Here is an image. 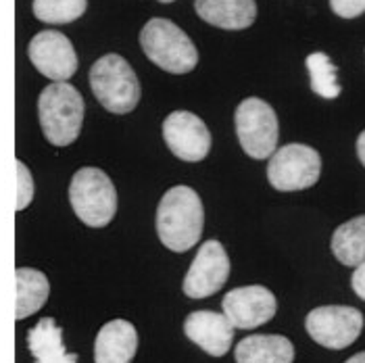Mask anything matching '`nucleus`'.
<instances>
[{
    "label": "nucleus",
    "mask_w": 365,
    "mask_h": 363,
    "mask_svg": "<svg viewBox=\"0 0 365 363\" xmlns=\"http://www.w3.org/2000/svg\"><path fill=\"white\" fill-rule=\"evenodd\" d=\"M205 209L190 186H173L157 207V236L173 252L190 251L202 236Z\"/></svg>",
    "instance_id": "obj_1"
},
{
    "label": "nucleus",
    "mask_w": 365,
    "mask_h": 363,
    "mask_svg": "<svg viewBox=\"0 0 365 363\" xmlns=\"http://www.w3.org/2000/svg\"><path fill=\"white\" fill-rule=\"evenodd\" d=\"M84 96L69 82L48 84L38 98V121L53 146L73 144L84 126Z\"/></svg>",
    "instance_id": "obj_2"
},
{
    "label": "nucleus",
    "mask_w": 365,
    "mask_h": 363,
    "mask_svg": "<svg viewBox=\"0 0 365 363\" xmlns=\"http://www.w3.org/2000/svg\"><path fill=\"white\" fill-rule=\"evenodd\" d=\"M90 88L96 101L115 115H128L140 103V82L132 65L119 55H105L90 67Z\"/></svg>",
    "instance_id": "obj_3"
},
{
    "label": "nucleus",
    "mask_w": 365,
    "mask_h": 363,
    "mask_svg": "<svg viewBox=\"0 0 365 363\" xmlns=\"http://www.w3.org/2000/svg\"><path fill=\"white\" fill-rule=\"evenodd\" d=\"M140 46L157 67L168 73H188L197 67L198 51L188 34L173 21L155 17L140 29Z\"/></svg>",
    "instance_id": "obj_4"
},
{
    "label": "nucleus",
    "mask_w": 365,
    "mask_h": 363,
    "mask_svg": "<svg viewBox=\"0 0 365 363\" xmlns=\"http://www.w3.org/2000/svg\"><path fill=\"white\" fill-rule=\"evenodd\" d=\"M69 203L82 224L105 227L117 213V190L103 169L82 168L69 182Z\"/></svg>",
    "instance_id": "obj_5"
},
{
    "label": "nucleus",
    "mask_w": 365,
    "mask_h": 363,
    "mask_svg": "<svg viewBox=\"0 0 365 363\" xmlns=\"http://www.w3.org/2000/svg\"><path fill=\"white\" fill-rule=\"evenodd\" d=\"M234 126H236V136L242 150L251 159L261 161L276 153L278 136H280L278 115L265 101L257 96L245 98L236 107Z\"/></svg>",
    "instance_id": "obj_6"
},
{
    "label": "nucleus",
    "mask_w": 365,
    "mask_h": 363,
    "mask_svg": "<svg viewBox=\"0 0 365 363\" xmlns=\"http://www.w3.org/2000/svg\"><path fill=\"white\" fill-rule=\"evenodd\" d=\"M322 173V157L307 144H286L276 148L267 163V180L280 193L311 188Z\"/></svg>",
    "instance_id": "obj_7"
},
{
    "label": "nucleus",
    "mask_w": 365,
    "mask_h": 363,
    "mask_svg": "<svg viewBox=\"0 0 365 363\" xmlns=\"http://www.w3.org/2000/svg\"><path fill=\"white\" fill-rule=\"evenodd\" d=\"M307 334L322 347L342 351L351 347L364 330V313L349 305H326L307 313Z\"/></svg>",
    "instance_id": "obj_8"
},
{
    "label": "nucleus",
    "mask_w": 365,
    "mask_h": 363,
    "mask_svg": "<svg viewBox=\"0 0 365 363\" xmlns=\"http://www.w3.org/2000/svg\"><path fill=\"white\" fill-rule=\"evenodd\" d=\"M28 56L31 65L48 80L53 82H67L76 76L80 61L78 53L71 44V40L56 31V29H44L38 31L28 46Z\"/></svg>",
    "instance_id": "obj_9"
},
{
    "label": "nucleus",
    "mask_w": 365,
    "mask_h": 363,
    "mask_svg": "<svg viewBox=\"0 0 365 363\" xmlns=\"http://www.w3.org/2000/svg\"><path fill=\"white\" fill-rule=\"evenodd\" d=\"M230 278V259L224 245L220 240H207L200 245L195 255L184 282L182 290L188 299H207L224 288Z\"/></svg>",
    "instance_id": "obj_10"
},
{
    "label": "nucleus",
    "mask_w": 365,
    "mask_h": 363,
    "mask_svg": "<svg viewBox=\"0 0 365 363\" xmlns=\"http://www.w3.org/2000/svg\"><path fill=\"white\" fill-rule=\"evenodd\" d=\"M222 309L236 330H255L276 315L278 301L269 288L253 284L232 288L222 301Z\"/></svg>",
    "instance_id": "obj_11"
},
{
    "label": "nucleus",
    "mask_w": 365,
    "mask_h": 363,
    "mask_svg": "<svg viewBox=\"0 0 365 363\" xmlns=\"http://www.w3.org/2000/svg\"><path fill=\"white\" fill-rule=\"evenodd\" d=\"M163 140L169 150L186 163L202 161L211 150V132L207 123L190 111L169 113L163 121Z\"/></svg>",
    "instance_id": "obj_12"
},
{
    "label": "nucleus",
    "mask_w": 365,
    "mask_h": 363,
    "mask_svg": "<svg viewBox=\"0 0 365 363\" xmlns=\"http://www.w3.org/2000/svg\"><path fill=\"white\" fill-rule=\"evenodd\" d=\"M236 328L230 324L224 313L211 309H198L188 313L184 319V334L188 336L198 349L211 357H224L232 349Z\"/></svg>",
    "instance_id": "obj_13"
},
{
    "label": "nucleus",
    "mask_w": 365,
    "mask_h": 363,
    "mask_svg": "<svg viewBox=\"0 0 365 363\" xmlns=\"http://www.w3.org/2000/svg\"><path fill=\"white\" fill-rule=\"evenodd\" d=\"M138 351V332L125 319L107 322L94 340V363H132Z\"/></svg>",
    "instance_id": "obj_14"
},
{
    "label": "nucleus",
    "mask_w": 365,
    "mask_h": 363,
    "mask_svg": "<svg viewBox=\"0 0 365 363\" xmlns=\"http://www.w3.org/2000/svg\"><path fill=\"white\" fill-rule=\"evenodd\" d=\"M197 15L222 29H247L257 19V2L255 0H195Z\"/></svg>",
    "instance_id": "obj_15"
},
{
    "label": "nucleus",
    "mask_w": 365,
    "mask_h": 363,
    "mask_svg": "<svg viewBox=\"0 0 365 363\" xmlns=\"http://www.w3.org/2000/svg\"><path fill=\"white\" fill-rule=\"evenodd\" d=\"M236 363H292L294 347L280 334H253L242 338L234 349Z\"/></svg>",
    "instance_id": "obj_16"
},
{
    "label": "nucleus",
    "mask_w": 365,
    "mask_h": 363,
    "mask_svg": "<svg viewBox=\"0 0 365 363\" xmlns=\"http://www.w3.org/2000/svg\"><path fill=\"white\" fill-rule=\"evenodd\" d=\"M28 349L36 363H78L76 353H67L63 328L53 317H42L28 332Z\"/></svg>",
    "instance_id": "obj_17"
},
{
    "label": "nucleus",
    "mask_w": 365,
    "mask_h": 363,
    "mask_svg": "<svg viewBox=\"0 0 365 363\" xmlns=\"http://www.w3.org/2000/svg\"><path fill=\"white\" fill-rule=\"evenodd\" d=\"M17 282V303H15V319H28L36 315L46 305L51 297V282L44 272L36 267H17L15 272Z\"/></svg>",
    "instance_id": "obj_18"
},
{
    "label": "nucleus",
    "mask_w": 365,
    "mask_h": 363,
    "mask_svg": "<svg viewBox=\"0 0 365 363\" xmlns=\"http://www.w3.org/2000/svg\"><path fill=\"white\" fill-rule=\"evenodd\" d=\"M330 247L334 257L346 267H357L365 263V215L338 225Z\"/></svg>",
    "instance_id": "obj_19"
},
{
    "label": "nucleus",
    "mask_w": 365,
    "mask_h": 363,
    "mask_svg": "<svg viewBox=\"0 0 365 363\" xmlns=\"http://www.w3.org/2000/svg\"><path fill=\"white\" fill-rule=\"evenodd\" d=\"M307 71H309L311 90L322 96V98H336L338 94L342 92V88L336 80V65L330 61V56L326 53H311L305 58Z\"/></svg>",
    "instance_id": "obj_20"
},
{
    "label": "nucleus",
    "mask_w": 365,
    "mask_h": 363,
    "mask_svg": "<svg viewBox=\"0 0 365 363\" xmlns=\"http://www.w3.org/2000/svg\"><path fill=\"white\" fill-rule=\"evenodd\" d=\"M88 9V0H34V17L42 24L65 26L80 19Z\"/></svg>",
    "instance_id": "obj_21"
},
{
    "label": "nucleus",
    "mask_w": 365,
    "mask_h": 363,
    "mask_svg": "<svg viewBox=\"0 0 365 363\" xmlns=\"http://www.w3.org/2000/svg\"><path fill=\"white\" fill-rule=\"evenodd\" d=\"M15 168H17V205H15V209L21 213L28 209L36 196V182H34L29 168L21 159L15 161Z\"/></svg>",
    "instance_id": "obj_22"
},
{
    "label": "nucleus",
    "mask_w": 365,
    "mask_h": 363,
    "mask_svg": "<svg viewBox=\"0 0 365 363\" xmlns=\"http://www.w3.org/2000/svg\"><path fill=\"white\" fill-rule=\"evenodd\" d=\"M330 9L342 19H355L365 13V0H330Z\"/></svg>",
    "instance_id": "obj_23"
},
{
    "label": "nucleus",
    "mask_w": 365,
    "mask_h": 363,
    "mask_svg": "<svg viewBox=\"0 0 365 363\" xmlns=\"http://www.w3.org/2000/svg\"><path fill=\"white\" fill-rule=\"evenodd\" d=\"M351 286H353L355 295H357L361 301H365V263L355 267V272H353V276H351Z\"/></svg>",
    "instance_id": "obj_24"
},
{
    "label": "nucleus",
    "mask_w": 365,
    "mask_h": 363,
    "mask_svg": "<svg viewBox=\"0 0 365 363\" xmlns=\"http://www.w3.org/2000/svg\"><path fill=\"white\" fill-rule=\"evenodd\" d=\"M357 157H359V161L364 163L365 168V130L359 134V138H357Z\"/></svg>",
    "instance_id": "obj_25"
},
{
    "label": "nucleus",
    "mask_w": 365,
    "mask_h": 363,
    "mask_svg": "<svg viewBox=\"0 0 365 363\" xmlns=\"http://www.w3.org/2000/svg\"><path fill=\"white\" fill-rule=\"evenodd\" d=\"M344 363H365V351L361 353H357V355H353L351 359H346Z\"/></svg>",
    "instance_id": "obj_26"
},
{
    "label": "nucleus",
    "mask_w": 365,
    "mask_h": 363,
    "mask_svg": "<svg viewBox=\"0 0 365 363\" xmlns=\"http://www.w3.org/2000/svg\"><path fill=\"white\" fill-rule=\"evenodd\" d=\"M159 2H163V4H169V2H173V0H159Z\"/></svg>",
    "instance_id": "obj_27"
}]
</instances>
